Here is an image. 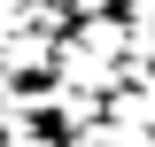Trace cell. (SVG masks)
I'll use <instances>...</instances> for the list:
<instances>
[{"mask_svg": "<svg viewBox=\"0 0 155 147\" xmlns=\"http://www.w3.org/2000/svg\"><path fill=\"white\" fill-rule=\"evenodd\" d=\"M124 0H70V16H116Z\"/></svg>", "mask_w": 155, "mask_h": 147, "instance_id": "6da1fadb", "label": "cell"}]
</instances>
